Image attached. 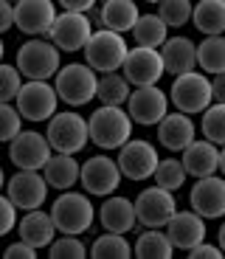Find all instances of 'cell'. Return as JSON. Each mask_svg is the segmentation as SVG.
<instances>
[{"mask_svg": "<svg viewBox=\"0 0 225 259\" xmlns=\"http://www.w3.org/2000/svg\"><path fill=\"white\" fill-rule=\"evenodd\" d=\"M87 127H90V141L99 149L113 152V149H121L132 138L135 121L127 113V107H121V104H99L96 110L90 113Z\"/></svg>", "mask_w": 225, "mask_h": 259, "instance_id": "cell-1", "label": "cell"}, {"mask_svg": "<svg viewBox=\"0 0 225 259\" xmlns=\"http://www.w3.org/2000/svg\"><path fill=\"white\" fill-rule=\"evenodd\" d=\"M51 217L57 223L59 234H84L96 223V206L90 203L87 192H73L65 189L51 203Z\"/></svg>", "mask_w": 225, "mask_h": 259, "instance_id": "cell-2", "label": "cell"}, {"mask_svg": "<svg viewBox=\"0 0 225 259\" xmlns=\"http://www.w3.org/2000/svg\"><path fill=\"white\" fill-rule=\"evenodd\" d=\"M96 84H99V73L87 62H68L54 76L59 102H65L68 107L90 104V99H96Z\"/></svg>", "mask_w": 225, "mask_h": 259, "instance_id": "cell-3", "label": "cell"}, {"mask_svg": "<svg viewBox=\"0 0 225 259\" xmlns=\"http://www.w3.org/2000/svg\"><path fill=\"white\" fill-rule=\"evenodd\" d=\"M127 37L113 28H96L90 34L87 46L82 48L84 62L93 68L96 73H110V71H121L124 59H127Z\"/></svg>", "mask_w": 225, "mask_h": 259, "instance_id": "cell-4", "label": "cell"}, {"mask_svg": "<svg viewBox=\"0 0 225 259\" xmlns=\"http://www.w3.org/2000/svg\"><path fill=\"white\" fill-rule=\"evenodd\" d=\"M23 79H54L62 68V51L51 42V37H31L17 48V62Z\"/></svg>", "mask_w": 225, "mask_h": 259, "instance_id": "cell-5", "label": "cell"}, {"mask_svg": "<svg viewBox=\"0 0 225 259\" xmlns=\"http://www.w3.org/2000/svg\"><path fill=\"white\" fill-rule=\"evenodd\" d=\"M48 144H51L54 152H68V155H76L87 147L90 141V127H87V118L79 116L76 110H62V113H54L48 118Z\"/></svg>", "mask_w": 225, "mask_h": 259, "instance_id": "cell-6", "label": "cell"}, {"mask_svg": "<svg viewBox=\"0 0 225 259\" xmlns=\"http://www.w3.org/2000/svg\"><path fill=\"white\" fill-rule=\"evenodd\" d=\"M214 102L211 93V79L203 71H189L174 76L172 88H169V104H174V110H183L189 116H197Z\"/></svg>", "mask_w": 225, "mask_h": 259, "instance_id": "cell-7", "label": "cell"}, {"mask_svg": "<svg viewBox=\"0 0 225 259\" xmlns=\"http://www.w3.org/2000/svg\"><path fill=\"white\" fill-rule=\"evenodd\" d=\"M14 104H17L20 116L26 121L39 124V121H48L59 110V93L48 79H28V82H23Z\"/></svg>", "mask_w": 225, "mask_h": 259, "instance_id": "cell-8", "label": "cell"}, {"mask_svg": "<svg viewBox=\"0 0 225 259\" xmlns=\"http://www.w3.org/2000/svg\"><path fill=\"white\" fill-rule=\"evenodd\" d=\"M90 34H93V20H90L87 12H68V9H62L57 14V20H54L48 37H51V42L59 51L73 54L87 46Z\"/></svg>", "mask_w": 225, "mask_h": 259, "instance_id": "cell-9", "label": "cell"}, {"mask_svg": "<svg viewBox=\"0 0 225 259\" xmlns=\"http://www.w3.org/2000/svg\"><path fill=\"white\" fill-rule=\"evenodd\" d=\"M177 211V200H174V192L163 186H147L138 192L135 197V217L144 228H163L172 214Z\"/></svg>", "mask_w": 225, "mask_h": 259, "instance_id": "cell-10", "label": "cell"}, {"mask_svg": "<svg viewBox=\"0 0 225 259\" xmlns=\"http://www.w3.org/2000/svg\"><path fill=\"white\" fill-rule=\"evenodd\" d=\"M118 169L127 181H149L158 169V147L147 138H129L121 149H118Z\"/></svg>", "mask_w": 225, "mask_h": 259, "instance_id": "cell-11", "label": "cell"}, {"mask_svg": "<svg viewBox=\"0 0 225 259\" xmlns=\"http://www.w3.org/2000/svg\"><path fill=\"white\" fill-rule=\"evenodd\" d=\"M121 169L118 161H113L110 155H93L82 163L79 172V183L90 197H107L121 186Z\"/></svg>", "mask_w": 225, "mask_h": 259, "instance_id": "cell-12", "label": "cell"}, {"mask_svg": "<svg viewBox=\"0 0 225 259\" xmlns=\"http://www.w3.org/2000/svg\"><path fill=\"white\" fill-rule=\"evenodd\" d=\"M121 73L132 88H144V84H158L161 76L166 73L163 68L161 48H147V46H132L127 51V59L121 65Z\"/></svg>", "mask_w": 225, "mask_h": 259, "instance_id": "cell-13", "label": "cell"}, {"mask_svg": "<svg viewBox=\"0 0 225 259\" xmlns=\"http://www.w3.org/2000/svg\"><path fill=\"white\" fill-rule=\"evenodd\" d=\"M54 155L48 136L37 130H20L9 141V161L17 169H42L45 161Z\"/></svg>", "mask_w": 225, "mask_h": 259, "instance_id": "cell-14", "label": "cell"}, {"mask_svg": "<svg viewBox=\"0 0 225 259\" xmlns=\"http://www.w3.org/2000/svg\"><path fill=\"white\" fill-rule=\"evenodd\" d=\"M48 189L51 186H48V181H45L42 169H17V175H12L6 181V194L12 197V203L20 208V211L45 206Z\"/></svg>", "mask_w": 225, "mask_h": 259, "instance_id": "cell-15", "label": "cell"}, {"mask_svg": "<svg viewBox=\"0 0 225 259\" xmlns=\"http://www.w3.org/2000/svg\"><path fill=\"white\" fill-rule=\"evenodd\" d=\"M127 113L141 127H158V121L169 113V93H163L158 84L132 88L127 99Z\"/></svg>", "mask_w": 225, "mask_h": 259, "instance_id": "cell-16", "label": "cell"}, {"mask_svg": "<svg viewBox=\"0 0 225 259\" xmlns=\"http://www.w3.org/2000/svg\"><path fill=\"white\" fill-rule=\"evenodd\" d=\"M189 206L206 220H219L225 217V178L219 175H206L197 178V183L189 192Z\"/></svg>", "mask_w": 225, "mask_h": 259, "instance_id": "cell-17", "label": "cell"}, {"mask_svg": "<svg viewBox=\"0 0 225 259\" xmlns=\"http://www.w3.org/2000/svg\"><path fill=\"white\" fill-rule=\"evenodd\" d=\"M57 3L54 0H17L14 3V28L28 37H45L57 20Z\"/></svg>", "mask_w": 225, "mask_h": 259, "instance_id": "cell-18", "label": "cell"}, {"mask_svg": "<svg viewBox=\"0 0 225 259\" xmlns=\"http://www.w3.org/2000/svg\"><path fill=\"white\" fill-rule=\"evenodd\" d=\"M163 231H166V237L172 240L174 251H189V248H194L197 242L206 240V217H200L197 211H174L172 220L163 226Z\"/></svg>", "mask_w": 225, "mask_h": 259, "instance_id": "cell-19", "label": "cell"}, {"mask_svg": "<svg viewBox=\"0 0 225 259\" xmlns=\"http://www.w3.org/2000/svg\"><path fill=\"white\" fill-rule=\"evenodd\" d=\"M194 138H197V124L192 121L189 113L174 110V113H166L158 121V141L169 152H183Z\"/></svg>", "mask_w": 225, "mask_h": 259, "instance_id": "cell-20", "label": "cell"}, {"mask_svg": "<svg viewBox=\"0 0 225 259\" xmlns=\"http://www.w3.org/2000/svg\"><path fill=\"white\" fill-rule=\"evenodd\" d=\"M17 234L23 242H28L37 251H42V248H48L57 240L59 231H57V223H54L51 211H42V206H39V208L23 211V217L17 220Z\"/></svg>", "mask_w": 225, "mask_h": 259, "instance_id": "cell-21", "label": "cell"}, {"mask_svg": "<svg viewBox=\"0 0 225 259\" xmlns=\"http://www.w3.org/2000/svg\"><path fill=\"white\" fill-rule=\"evenodd\" d=\"M99 223L104 231H116V234H127L135 228L138 217H135V200L121 197V194H107L104 203L99 206Z\"/></svg>", "mask_w": 225, "mask_h": 259, "instance_id": "cell-22", "label": "cell"}, {"mask_svg": "<svg viewBox=\"0 0 225 259\" xmlns=\"http://www.w3.org/2000/svg\"><path fill=\"white\" fill-rule=\"evenodd\" d=\"M161 57H163V68L166 73H189L197 68V42L186 34H177V37H166V42L161 46Z\"/></svg>", "mask_w": 225, "mask_h": 259, "instance_id": "cell-23", "label": "cell"}, {"mask_svg": "<svg viewBox=\"0 0 225 259\" xmlns=\"http://www.w3.org/2000/svg\"><path fill=\"white\" fill-rule=\"evenodd\" d=\"M183 166L192 178H206V175H217L219 172V147L208 138L197 141L194 138L186 149H183Z\"/></svg>", "mask_w": 225, "mask_h": 259, "instance_id": "cell-24", "label": "cell"}, {"mask_svg": "<svg viewBox=\"0 0 225 259\" xmlns=\"http://www.w3.org/2000/svg\"><path fill=\"white\" fill-rule=\"evenodd\" d=\"M141 17L138 6H135V0H104L99 12L93 14L102 28H113L118 34H129L135 26V20Z\"/></svg>", "mask_w": 225, "mask_h": 259, "instance_id": "cell-25", "label": "cell"}, {"mask_svg": "<svg viewBox=\"0 0 225 259\" xmlns=\"http://www.w3.org/2000/svg\"><path fill=\"white\" fill-rule=\"evenodd\" d=\"M79 172H82V163L76 161L68 152H54L42 166V175L48 181V186L65 192V189H73L79 183Z\"/></svg>", "mask_w": 225, "mask_h": 259, "instance_id": "cell-26", "label": "cell"}, {"mask_svg": "<svg viewBox=\"0 0 225 259\" xmlns=\"http://www.w3.org/2000/svg\"><path fill=\"white\" fill-rule=\"evenodd\" d=\"M192 23L203 37L225 34V0H200V3H194Z\"/></svg>", "mask_w": 225, "mask_h": 259, "instance_id": "cell-27", "label": "cell"}, {"mask_svg": "<svg viewBox=\"0 0 225 259\" xmlns=\"http://www.w3.org/2000/svg\"><path fill=\"white\" fill-rule=\"evenodd\" d=\"M132 253L138 259H172L174 245L166 237V231H161V228H147V231L138 234Z\"/></svg>", "mask_w": 225, "mask_h": 259, "instance_id": "cell-28", "label": "cell"}, {"mask_svg": "<svg viewBox=\"0 0 225 259\" xmlns=\"http://www.w3.org/2000/svg\"><path fill=\"white\" fill-rule=\"evenodd\" d=\"M135 46H147V48H161L169 37V26L161 20V14H141L135 20L132 31Z\"/></svg>", "mask_w": 225, "mask_h": 259, "instance_id": "cell-29", "label": "cell"}, {"mask_svg": "<svg viewBox=\"0 0 225 259\" xmlns=\"http://www.w3.org/2000/svg\"><path fill=\"white\" fill-rule=\"evenodd\" d=\"M197 68L203 73H222L225 71V34L203 37L197 46Z\"/></svg>", "mask_w": 225, "mask_h": 259, "instance_id": "cell-30", "label": "cell"}, {"mask_svg": "<svg viewBox=\"0 0 225 259\" xmlns=\"http://www.w3.org/2000/svg\"><path fill=\"white\" fill-rule=\"evenodd\" d=\"M129 93H132V84L127 82V76L118 71H110V73H102L99 76V84H96V99L102 104H127Z\"/></svg>", "mask_w": 225, "mask_h": 259, "instance_id": "cell-31", "label": "cell"}, {"mask_svg": "<svg viewBox=\"0 0 225 259\" xmlns=\"http://www.w3.org/2000/svg\"><path fill=\"white\" fill-rule=\"evenodd\" d=\"M90 256L93 259H129L135 256L132 253V245L127 242L124 234H116V231H104L99 234L93 245H90Z\"/></svg>", "mask_w": 225, "mask_h": 259, "instance_id": "cell-32", "label": "cell"}, {"mask_svg": "<svg viewBox=\"0 0 225 259\" xmlns=\"http://www.w3.org/2000/svg\"><path fill=\"white\" fill-rule=\"evenodd\" d=\"M200 116H203V121H200L203 138L214 141L217 147H225V104L222 102H211Z\"/></svg>", "mask_w": 225, "mask_h": 259, "instance_id": "cell-33", "label": "cell"}, {"mask_svg": "<svg viewBox=\"0 0 225 259\" xmlns=\"http://www.w3.org/2000/svg\"><path fill=\"white\" fill-rule=\"evenodd\" d=\"M186 166H183V161H177V158H163V161H158V169H155L152 181L158 183V186L169 189V192H177V189L186 186Z\"/></svg>", "mask_w": 225, "mask_h": 259, "instance_id": "cell-34", "label": "cell"}, {"mask_svg": "<svg viewBox=\"0 0 225 259\" xmlns=\"http://www.w3.org/2000/svg\"><path fill=\"white\" fill-rule=\"evenodd\" d=\"M87 253L90 251L79 240V234H57V240L48 245V256L51 259H84Z\"/></svg>", "mask_w": 225, "mask_h": 259, "instance_id": "cell-35", "label": "cell"}, {"mask_svg": "<svg viewBox=\"0 0 225 259\" xmlns=\"http://www.w3.org/2000/svg\"><path fill=\"white\" fill-rule=\"evenodd\" d=\"M192 12H194L192 0H161L158 3V14H161V20L169 28L186 26L189 20H192Z\"/></svg>", "mask_w": 225, "mask_h": 259, "instance_id": "cell-36", "label": "cell"}, {"mask_svg": "<svg viewBox=\"0 0 225 259\" xmlns=\"http://www.w3.org/2000/svg\"><path fill=\"white\" fill-rule=\"evenodd\" d=\"M26 118L20 116L14 102H0V144H9L20 130H23Z\"/></svg>", "mask_w": 225, "mask_h": 259, "instance_id": "cell-37", "label": "cell"}, {"mask_svg": "<svg viewBox=\"0 0 225 259\" xmlns=\"http://www.w3.org/2000/svg\"><path fill=\"white\" fill-rule=\"evenodd\" d=\"M23 88V73L17 65L0 62V102H14Z\"/></svg>", "mask_w": 225, "mask_h": 259, "instance_id": "cell-38", "label": "cell"}, {"mask_svg": "<svg viewBox=\"0 0 225 259\" xmlns=\"http://www.w3.org/2000/svg\"><path fill=\"white\" fill-rule=\"evenodd\" d=\"M20 208L12 203L9 194H0V237H6L17 228V220H20Z\"/></svg>", "mask_w": 225, "mask_h": 259, "instance_id": "cell-39", "label": "cell"}, {"mask_svg": "<svg viewBox=\"0 0 225 259\" xmlns=\"http://www.w3.org/2000/svg\"><path fill=\"white\" fill-rule=\"evenodd\" d=\"M225 251L219 245H214V242H197L194 248H189V259H222Z\"/></svg>", "mask_w": 225, "mask_h": 259, "instance_id": "cell-40", "label": "cell"}, {"mask_svg": "<svg viewBox=\"0 0 225 259\" xmlns=\"http://www.w3.org/2000/svg\"><path fill=\"white\" fill-rule=\"evenodd\" d=\"M3 256L6 259H37V248L23 242V240H17V242H12V245H6Z\"/></svg>", "mask_w": 225, "mask_h": 259, "instance_id": "cell-41", "label": "cell"}, {"mask_svg": "<svg viewBox=\"0 0 225 259\" xmlns=\"http://www.w3.org/2000/svg\"><path fill=\"white\" fill-rule=\"evenodd\" d=\"M14 28V3L12 0H0V37Z\"/></svg>", "mask_w": 225, "mask_h": 259, "instance_id": "cell-42", "label": "cell"}, {"mask_svg": "<svg viewBox=\"0 0 225 259\" xmlns=\"http://www.w3.org/2000/svg\"><path fill=\"white\" fill-rule=\"evenodd\" d=\"M57 6L68 9V12H93L99 6V0H57Z\"/></svg>", "mask_w": 225, "mask_h": 259, "instance_id": "cell-43", "label": "cell"}, {"mask_svg": "<svg viewBox=\"0 0 225 259\" xmlns=\"http://www.w3.org/2000/svg\"><path fill=\"white\" fill-rule=\"evenodd\" d=\"M211 93H214V102H222V104H225V71H222V73H214V79H211Z\"/></svg>", "mask_w": 225, "mask_h": 259, "instance_id": "cell-44", "label": "cell"}, {"mask_svg": "<svg viewBox=\"0 0 225 259\" xmlns=\"http://www.w3.org/2000/svg\"><path fill=\"white\" fill-rule=\"evenodd\" d=\"M217 245L225 251V220H222V226H219V231H217Z\"/></svg>", "mask_w": 225, "mask_h": 259, "instance_id": "cell-45", "label": "cell"}, {"mask_svg": "<svg viewBox=\"0 0 225 259\" xmlns=\"http://www.w3.org/2000/svg\"><path fill=\"white\" fill-rule=\"evenodd\" d=\"M219 175L225 178V147H219Z\"/></svg>", "mask_w": 225, "mask_h": 259, "instance_id": "cell-46", "label": "cell"}, {"mask_svg": "<svg viewBox=\"0 0 225 259\" xmlns=\"http://www.w3.org/2000/svg\"><path fill=\"white\" fill-rule=\"evenodd\" d=\"M3 186H6V172H3V166H0V192H3Z\"/></svg>", "mask_w": 225, "mask_h": 259, "instance_id": "cell-47", "label": "cell"}, {"mask_svg": "<svg viewBox=\"0 0 225 259\" xmlns=\"http://www.w3.org/2000/svg\"><path fill=\"white\" fill-rule=\"evenodd\" d=\"M3 51H6V46H3V37H0V62H3Z\"/></svg>", "mask_w": 225, "mask_h": 259, "instance_id": "cell-48", "label": "cell"}, {"mask_svg": "<svg viewBox=\"0 0 225 259\" xmlns=\"http://www.w3.org/2000/svg\"><path fill=\"white\" fill-rule=\"evenodd\" d=\"M147 3H155V6H158V3H161V0H147Z\"/></svg>", "mask_w": 225, "mask_h": 259, "instance_id": "cell-49", "label": "cell"}, {"mask_svg": "<svg viewBox=\"0 0 225 259\" xmlns=\"http://www.w3.org/2000/svg\"><path fill=\"white\" fill-rule=\"evenodd\" d=\"M12 3H17V0H12Z\"/></svg>", "mask_w": 225, "mask_h": 259, "instance_id": "cell-50", "label": "cell"}]
</instances>
